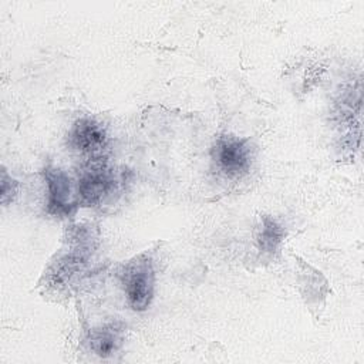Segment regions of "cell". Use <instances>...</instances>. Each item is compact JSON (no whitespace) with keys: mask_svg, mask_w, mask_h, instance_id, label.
Returning <instances> with one entry per match:
<instances>
[{"mask_svg":"<svg viewBox=\"0 0 364 364\" xmlns=\"http://www.w3.org/2000/svg\"><path fill=\"white\" fill-rule=\"evenodd\" d=\"M283 236H284L283 226L277 220H274L270 216L262 218V226L259 229L257 242H259V247L263 252H274L277 246L282 243Z\"/></svg>","mask_w":364,"mask_h":364,"instance_id":"cell-6","label":"cell"},{"mask_svg":"<svg viewBox=\"0 0 364 364\" xmlns=\"http://www.w3.org/2000/svg\"><path fill=\"white\" fill-rule=\"evenodd\" d=\"M68 144L73 149L81 154L97 155L105 145V131L94 119L81 118L71 128Z\"/></svg>","mask_w":364,"mask_h":364,"instance_id":"cell-4","label":"cell"},{"mask_svg":"<svg viewBox=\"0 0 364 364\" xmlns=\"http://www.w3.org/2000/svg\"><path fill=\"white\" fill-rule=\"evenodd\" d=\"M91 348L100 357H108L118 348L121 338L119 331L115 327H102L91 334Z\"/></svg>","mask_w":364,"mask_h":364,"instance_id":"cell-7","label":"cell"},{"mask_svg":"<svg viewBox=\"0 0 364 364\" xmlns=\"http://www.w3.org/2000/svg\"><path fill=\"white\" fill-rule=\"evenodd\" d=\"M112 186L114 179L109 172L102 166H97L85 171L81 175L77 186V193L82 205L92 206L101 202L102 198L112 189Z\"/></svg>","mask_w":364,"mask_h":364,"instance_id":"cell-5","label":"cell"},{"mask_svg":"<svg viewBox=\"0 0 364 364\" xmlns=\"http://www.w3.org/2000/svg\"><path fill=\"white\" fill-rule=\"evenodd\" d=\"M122 284L129 306L134 310H146L154 297L155 273L151 260L141 255L129 262L122 272Z\"/></svg>","mask_w":364,"mask_h":364,"instance_id":"cell-1","label":"cell"},{"mask_svg":"<svg viewBox=\"0 0 364 364\" xmlns=\"http://www.w3.org/2000/svg\"><path fill=\"white\" fill-rule=\"evenodd\" d=\"M46 181L48 188V199H47V208L48 212L57 216H67L73 213L77 200L73 193L71 181L60 169L48 168L46 169Z\"/></svg>","mask_w":364,"mask_h":364,"instance_id":"cell-3","label":"cell"},{"mask_svg":"<svg viewBox=\"0 0 364 364\" xmlns=\"http://www.w3.org/2000/svg\"><path fill=\"white\" fill-rule=\"evenodd\" d=\"M216 166L229 178H236L250 168L252 149L246 139L226 135L220 136L212 149Z\"/></svg>","mask_w":364,"mask_h":364,"instance_id":"cell-2","label":"cell"}]
</instances>
